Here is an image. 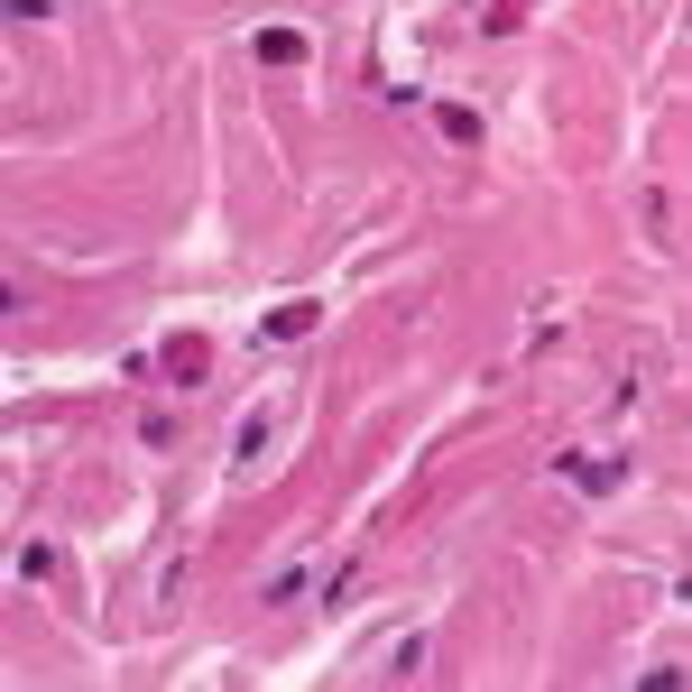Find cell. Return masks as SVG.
I'll use <instances>...</instances> for the list:
<instances>
[{
    "instance_id": "cell-1",
    "label": "cell",
    "mask_w": 692,
    "mask_h": 692,
    "mask_svg": "<svg viewBox=\"0 0 692 692\" xmlns=\"http://www.w3.org/2000/svg\"><path fill=\"white\" fill-rule=\"evenodd\" d=\"M554 471L573 490H619V461H592V453H554Z\"/></svg>"
},
{
    "instance_id": "cell-2",
    "label": "cell",
    "mask_w": 692,
    "mask_h": 692,
    "mask_svg": "<svg viewBox=\"0 0 692 692\" xmlns=\"http://www.w3.org/2000/svg\"><path fill=\"white\" fill-rule=\"evenodd\" d=\"M259 65H305V38L296 29H259Z\"/></svg>"
},
{
    "instance_id": "cell-3",
    "label": "cell",
    "mask_w": 692,
    "mask_h": 692,
    "mask_svg": "<svg viewBox=\"0 0 692 692\" xmlns=\"http://www.w3.org/2000/svg\"><path fill=\"white\" fill-rule=\"evenodd\" d=\"M315 315H323V305H277V315H268V342H296V332H315Z\"/></svg>"
},
{
    "instance_id": "cell-4",
    "label": "cell",
    "mask_w": 692,
    "mask_h": 692,
    "mask_svg": "<svg viewBox=\"0 0 692 692\" xmlns=\"http://www.w3.org/2000/svg\"><path fill=\"white\" fill-rule=\"evenodd\" d=\"M434 120H444V139H461V148H480V111H461V102H444V111H434Z\"/></svg>"
},
{
    "instance_id": "cell-5",
    "label": "cell",
    "mask_w": 692,
    "mask_h": 692,
    "mask_svg": "<svg viewBox=\"0 0 692 692\" xmlns=\"http://www.w3.org/2000/svg\"><path fill=\"white\" fill-rule=\"evenodd\" d=\"M259 600H268V609H296V600H305V563H287V573H277Z\"/></svg>"
},
{
    "instance_id": "cell-6",
    "label": "cell",
    "mask_w": 692,
    "mask_h": 692,
    "mask_svg": "<svg viewBox=\"0 0 692 692\" xmlns=\"http://www.w3.org/2000/svg\"><path fill=\"white\" fill-rule=\"evenodd\" d=\"M46 10H56V0H10V19H19V29H38Z\"/></svg>"
}]
</instances>
